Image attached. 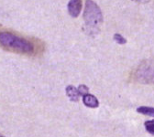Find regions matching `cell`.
Listing matches in <instances>:
<instances>
[{
    "label": "cell",
    "instance_id": "cell-9",
    "mask_svg": "<svg viewBox=\"0 0 154 137\" xmlns=\"http://www.w3.org/2000/svg\"><path fill=\"white\" fill-rule=\"evenodd\" d=\"M114 40L117 42L118 44H119V45H124V44L127 43V40H126V38L123 36H121L120 34H119V33L114 35Z\"/></svg>",
    "mask_w": 154,
    "mask_h": 137
},
{
    "label": "cell",
    "instance_id": "cell-4",
    "mask_svg": "<svg viewBox=\"0 0 154 137\" xmlns=\"http://www.w3.org/2000/svg\"><path fill=\"white\" fill-rule=\"evenodd\" d=\"M82 7H83L82 0H70L67 6L68 13L70 14L71 16L77 17L81 13Z\"/></svg>",
    "mask_w": 154,
    "mask_h": 137
},
{
    "label": "cell",
    "instance_id": "cell-11",
    "mask_svg": "<svg viewBox=\"0 0 154 137\" xmlns=\"http://www.w3.org/2000/svg\"><path fill=\"white\" fill-rule=\"evenodd\" d=\"M133 1L137 3H140V4H145V3H148L149 0H133Z\"/></svg>",
    "mask_w": 154,
    "mask_h": 137
},
{
    "label": "cell",
    "instance_id": "cell-2",
    "mask_svg": "<svg viewBox=\"0 0 154 137\" xmlns=\"http://www.w3.org/2000/svg\"><path fill=\"white\" fill-rule=\"evenodd\" d=\"M84 20L88 32H91V34H97L99 32V28L103 23V14L100 7L93 0H86Z\"/></svg>",
    "mask_w": 154,
    "mask_h": 137
},
{
    "label": "cell",
    "instance_id": "cell-7",
    "mask_svg": "<svg viewBox=\"0 0 154 137\" xmlns=\"http://www.w3.org/2000/svg\"><path fill=\"white\" fill-rule=\"evenodd\" d=\"M137 112L140 114H144L147 116L154 117V108L149 106H140L137 109Z\"/></svg>",
    "mask_w": 154,
    "mask_h": 137
},
{
    "label": "cell",
    "instance_id": "cell-1",
    "mask_svg": "<svg viewBox=\"0 0 154 137\" xmlns=\"http://www.w3.org/2000/svg\"><path fill=\"white\" fill-rule=\"evenodd\" d=\"M0 45L23 54H32L34 52V45L30 41L8 31L0 32Z\"/></svg>",
    "mask_w": 154,
    "mask_h": 137
},
{
    "label": "cell",
    "instance_id": "cell-10",
    "mask_svg": "<svg viewBox=\"0 0 154 137\" xmlns=\"http://www.w3.org/2000/svg\"><path fill=\"white\" fill-rule=\"evenodd\" d=\"M77 90H78V91H79L80 95H82V96H84V95H85V94L89 93V89H88V87H87V86H85V85H84V84L80 85Z\"/></svg>",
    "mask_w": 154,
    "mask_h": 137
},
{
    "label": "cell",
    "instance_id": "cell-3",
    "mask_svg": "<svg viewBox=\"0 0 154 137\" xmlns=\"http://www.w3.org/2000/svg\"><path fill=\"white\" fill-rule=\"evenodd\" d=\"M136 80L142 84H154V61H144L135 72Z\"/></svg>",
    "mask_w": 154,
    "mask_h": 137
},
{
    "label": "cell",
    "instance_id": "cell-5",
    "mask_svg": "<svg viewBox=\"0 0 154 137\" xmlns=\"http://www.w3.org/2000/svg\"><path fill=\"white\" fill-rule=\"evenodd\" d=\"M83 102L85 106L89 108H97L99 106V102L94 95L87 93L83 96Z\"/></svg>",
    "mask_w": 154,
    "mask_h": 137
},
{
    "label": "cell",
    "instance_id": "cell-8",
    "mask_svg": "<svg viewBox=\"0 0 154 137\" xmlns=\"http://www.w3.org/2000/svg\"><path fill=\"white\" fill-rule=\"evenodd\" d=\"M144 125H145L146 131H147L149 133H150V134L154 135V120H151V121H146V122H145V124H144Z\"/></svg>",
    "mask_w": 154,
    "mask_h": 137
},
{
    "label": "cell",
    "instance_id": "cell-6",
    "mask_svg": "<svg viewBox=\"0 0 154 137\" xmlns=\"http://www.w3.org/2000/svg\"><path fill=\"white\" fill-rule=\"evenodd\" d=\"M66 95L69 97V99L72 102H78L79 97L81 96L78 90H77L73 85H68L66 87Z\"/></svg>",
    "mask_w": 154,
    "mask_h": 137
}]
</instances>
